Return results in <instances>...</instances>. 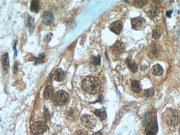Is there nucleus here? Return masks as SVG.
Masks as SVG:
<instances>
[{"instance_id":"nucleus-1","label":"nucleus","mask_w":180,"mask_h":135,"mask_svg":"<svg viewBox=\"0 0 180 135\" xmlns=\"http://www.w3.org/2000/svg\"><path fill=\"white\" fill-rule=\"evenodd\" d=\"M101 80L96 76H88L82 81L83 90L88 94H98L101 90Z\"/></svg>"},{"instance_id":"nucleus-2","label":"nucleus","mask_w":180,"mask_h":135,"mask_svg":"<svg viewBox=\"0 0 180 135\" xmlns=\"http://www.w3.org/2000/svg\"><path fill=\"white\" fill-rule=\"evenodd\" d=\"M165 119L170 126L176 127L180 124V111L175 109H170L166 113Z\"/></svg>"},{"instance_id":"nucleus-3","label":"nucleus","mask_w":180,"mask_h":135,"mask_svg":"<svg viewBox=\"0 0 180 135\" xmlns=\"http://www.w3.org/2000/svg\"><path fill=\"white\" fill-rule=\"evenodd\" d=\"M69 98V95L66 91L60 90L57 91L53 96V102L57 106H63L67 103Z\"/></svg>"},{"instance_id":"nucleus-4","label":"nucleus","mask_w":180,"mask_h":135,"mask_svg":"<svg viewBox=\"0 0 180 135\" xmlns=\"http://www.w3.org/2000/svg\"><path fill=\"white\" fill-rule=\"evenodd\" d=\"M30 128L32 135H41L46 131L47 125L44 122L36 121L31 125Z\"/></svg>"},{"instance_id":"nucleus-5","label":"nucleus","mask_w":180,"mask_h":135,"mask_svg":"<svg viewBox=\"0 0 180 135\" xmlns=\"http://www.w3.org/2000/svg\"><path fill=\"white\" fill-rule=\"evenodd\" d=\"M81 123L85 128L91 130L96 126L97 121L95 117L91 115H85L81 118Z\"/></svg>"},{"instance_id":"nucleus-6","label":"nucleus","mask_w":180,"mask_h":135,"mask_svg":"<svg viewBox=\"0 0 180 135\" xmlns=\"http://www.w3.org/2000/svg\"><path fill=\"white\" fill-rule=\"evenodd\" d=\"M161 51V47L158 43H152L147 50V55L151 59H154L158 56Z\"/></svg>"},{"instance_id":"nucleus-7","label":"nucleus","mask_w":180,"mask_h":135,"mask_svg":"<svg viewBox=\"0 0 180 135\" xmlns=\"http://www.w3.org/2000/svg\"><path fill=\"white\" fill-rule=\"evenodd\" d=\"M131 22L132 29L136 30H142L145 25V19L141 17H138L131 19Z\"/></svg>"},{"instance_id":"nucleus-8","label":"nucleus","mask_w":180,"mask_h":135,"mask_svg":"<svg viewBox=\"0 0 180 135\" xmlns=\"http://www.w3.org/2000/svg\"><path fill=\"white\" fill-rule=\"evenodd\" d=\"M125 45L122 42L116 41L113 46H112L111 49L114 54L119 56L124 52L125 50Z\"/></svg>"},{"instance_id":"nucleus-9","label":"nucleus","mask_w":180,"mask_h":135,"mask_svg":"<svg viewBox=\"0 0 180 135\" xmlns=\"http://www.w3.org/2000/svg\"><path fill=\"white\" fill-rule=\"evenodd\" d=\"M42 19L44 24H50L53 22L54 19V16L52 12L45 11L42 14Z\"/></svg>"},{"instance_id":"nucleus-10","label":"nucleus","mask_w":180,"mask_h":135,"mask_svg":"<svg viewBox=\"0 0 180 135\" xmlns=\"http://www.w3.org/2000/svg\"><path fill=\"white\" fill-rule=\"evenodd\" d=\"M123 28V24L120 21H116L115 22H114L109 27L110 30L116 34H119L120 33Z\"/></svg>"},{"instance_id":"nucleus-11","label":"nucleus","mask_w":180,"mask_h":135,"mask_svg":"<svg viewBox=\"0 0 180 135\" xmlns=\"http://www.w3.org/2000/svg\"><path fill=\"white\" fill-rule=\"evenodd\" d=\"M158 130V124L156 121H151L146 128L145 132L147 135H155Z\"/></svg>"},{"instance_id":"nucleus-12","label":"nucleus","mask_w":180,"mask_h":135,"mask_svg":"<svg viewBox=\"0 0 180 135\" xmlns=\"http://www.w3.org/2000/svg\"><path fill=\"white\" fill-rule=\"evenodd\" d=\"M68 118L71 121L77 120L79 117V112L75 108H71L67 113Z\"/></svg>"},{"instance_id":"nucleus-13","label":"nucleus","mask_w":180,"mask_h":135,"mask_svg":"<svg viewBox=\"0 0 180 135\" xmlns=\"http://www.w3.org/2000/svg\"><path fill=\"white\" fill-rule=\"evenodd\" d=\"M147 13L151 19H155L159 15L160 10L156 7H151L147 11Z\"/></svg>"},{"instance_id":"nucleus-14","label":"nucleus","mask_w":180,"mask_h":135,"mask_svg":"<svg viewBox=\"0 0 180 135\" xmlns=\"http://www.w3.org/2000/svg\"><path fill=\"white\" fill-rule=\"evenodd\" d=\"M65 73L60 68L57 69L55 75H54V80L58 82H62L64 81L65 79Z\"/></svg>"},{"instance_id":"nucleus-15","label":"nucleus","mask_w":180,"mask_h":135,"mask_svg":"<svg viewBox=\"0 0 180 135\" xmlns=\"http://www.w3.org/2000/svg\"><path fill=\"white\" fill-rule=\"evenodd\" d=\"M151 71L152 74L155 76H160L163 74L164 69L160 64H157L152 68Z\"/></svg>"},{"instance_id":"nucleus-16","label":"nucleus","mask_w":180,"mask_h":135,"mask_svg":"<svg viewBox=\"0 0 180 135\" xmlns=\"http://www.w3.org/2000/svg\"><path fill=\"white\" fill-rule=\"evenodd\" d=\"M163 33V30L160 26H156L154 28L152 33V37L155 40L159 39Z\"/></svg>"},{"instance_id":"nucleus-17","label":"nucleus","mask_w":180,"mask_h":135,"mask_svg":"<svg viewBox=\"0 0 180 135\" xmlns=\"http://www.w3.org/2000/svg\"><path fill=\"white\" fill-rule=\"evenodd\" d=\"M54 88L52 86L48 85L45 87V89L43 92V96L45 99H49L52 96L53 94Z\"/></svg>"},{"instance_id":"nucleus-18","label":"nucleus","mask_w":180,"mask_h":135,"mask_svg":"<svg viewBox=\"0 0 180 135\" xmlns=\"http://www.w3.org/2000/svg\"><path fill=\"white\" fill-rule=\"evenodd\" d=\"M152 115L151 113L147 112L144 114L142 119V123L144 126H147L152 121Z\"/></svg>"},{"instance_id":"nucleus-19","label":"nucleus","mask_w":180,"mask_h":135,"mask_svg":"<svg viewBox=\"0 0 180 135\" xmlns=\"http://www.w3.org/2000/svg\"><path fill=\"white\" fill-rule=\"evenodd\" d=\"M132 90L135 93H139L141 90V87L140 82L138 80H133L131 82Z\"/></svg>"},{"instance_id":"nucleus-20","label":"nucleus","mask_w":180,"mask_h":135,"mask_svg":"<svg viewBox=\"0 0 180 135\" xmlns=\"http://www.w3.org/2000/svg\"><path fill=\"white\" fill-rule=\"evenodd\" d=\"M94 113L101 120H104L106 117V113L105 109L102 108L100 109H96L94 111Z\"/></svg>"},{"instance_id":"nucleus-21","label":"nucleus","mask_w":180,"mask_h":135,"mask_svg":"<svg viewBox=\"0 0 180 135\" xmlns=\"http://www.w3.org/2000/svg\"><path fill=\"white\" fill-rule=\"evenodd\" d=\"M30 10L31 11L34 13H38L39 11V2L37 0H33L32 1L30 4Z\"/></svg>"},{"instance_id":"nucleus-22","label":"nucleus","mask_w":180,"mask_h":135,"mask_svg":"<svg viewBox=\"0 0 180 135\" xmlns=\"http://www.w3.org/2000/svg\"><path fill=\"white\" fill-rule=\"evenodd\" d=\"M2 64L3 68L5 71H8L9 68V62H8V57L7 53L4 54L2 56Z\"/></svg>"},{"instance_id":"nucleus-23","label":"nucleus","mask_w":180,"mask_h":135,"mask_svg":"<svg viewBox=\"0 0 180 135\" xmlns=\"http://www.w3.org/2000/svg\"><path fill=\"white\" fill-rule=\"evenodd\" d=\"M126 61H127L129 67L131 71L134 73H136V71H138V66L134 62L131 61V59H128Z\"/></svg>"},{"instance_id":"nucleus-24","label":"nucleus","mask_w":180,"mask_h":135,"mask_svg":"<svg viewBox=\"0 0 180 135\" xmlns=\"http://www.w3.org/2000/svg\"><path fill=\"white\" fill-rule=\"evenodd\" d=\"M148 2V1L145 0H135L134 1V5L138 8H142L145 6Z\"/></svg>"},{"instance_id":"nucleus-25","label":"nucleus","mask_w":180,"mask_h":135,"mask_svg":"<svg viewBox=\"0 0 180 135\" xmlns=\"http://www.w3.org/2000/svg\"><path fill=\"white\" fill-rule=\"evenodd\" d=\"M154 94H155V91L153 88L148 89L144 91V95L147 98H151V97L153 96Z\"/></svg>"},{"instance_id":"nucleus-26","label":"nucleus","mask_w":180,"mask_h":135,"mask_svg":"<svg viewBox=\"0 0 180 135\" xmlns=\"http://www.w3.org/2000/svg\"><path fill=\"white\" fill-rule=\"evenodd\" d=\"M91 63L94 65H100V56H92Z\"/></svg>"},{"instance_id":"nucleus-27","label":"nucleus","mask_w":180,"mask_h":135,"mask_svg":"<svg viewBox=\"0 0 180 135\" xmlns=\"http://www.w3.org/2000/svg\"><path fill=\"white\" fill-rule=\"evenodd\" d=\"M75 135H89L88 133L84 130H78L75 132Z\"/></svg>"},{"instance_id":"nucleus-28","label":"nucleus","mask_w":180,"mask_h":135,"mask_svg":"<svg viewBox=\"0 0 180 135\" xmlns=\"http://www.w3.org/2000/svg\"><path fill=\"white\" fill-rule=\"evenodd\" d=\"M33 19H32L31 20L30 19V21H29V17H28V19H27V20H26L27 22V25L28 26L29 28H30V27H32L33 26Z\"/></svg>"},{"instance_id":"nucleus-29","label":"nucleus","mask_w":180,"mask_h":135,"mask_svg":"<svg viewBox=\"0 0 180 135\" xmlns=\"http://www.w3.org/2000/svg\"><path fill=\"white\" fill-rule=\"evenodd\" d=\"M172 13H173V10H170V11H167L166 12V16H167V17H168L169 18H170Z\"/></svg>"},{"instance_id":"nucleus-30","label":"nucleus","mask_w":180,"mask_h":135,"mask_svg":"<svg viewBox=\"0 0 180 135\" xmlns=\"http://www.w3.org/2000/svg\"><path fill=\"white\" fill-rule=\"evenodd\" d=\"M45 113L46 114V116H45V119L47 120H48V119H50V116H47V115H49V113H48V111H45Z\"/></svg>"},{"instance_id":"nucleus-31","label":"nucleus","mask_w":180,"mask_h":135,"mask_svg":"<svg viewBox=\"0 0 180 135\" xmlns=\"http://www.w3.org/2000/svg\"><path fill=\"white\" fill-rule=\"evenodd\" d=\"M93 135H103V134L101 133V132H98L95 133Z\"/></svg>"},{"instance_id":"nucleus-32","label":"nucleus","mask_w":180,"mask_h":135,"mask_svg":"<svg viewBox=\"0 0 180 135\" xmlns=\"http://www.w3.org/2000/svg\"><path fill=\"white\" fill-rule=\"evenodd\" d=\"M179 134H180V128H179Z\"/></svg>"}]
</instances>
